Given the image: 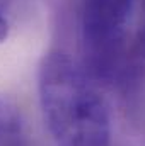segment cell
Instances as JSON below:
<instances>
[{"label":"cell","instance_id":"obj_3","mask_svg":"<svg viewBox=\"0 0 145 146\" xmlns=\"http://www.w3.org/2000/svg\"><path fill=\"white\" fill-rule=\"evenodd\" d=\"M0 146H31L22 112L3 95H0Z\"/></svg>","mask_w":145,"mask_h":146},{"label":"cell","instance_id":"obj_1","mask_svg":"<svg viewBox=\"0 0 145 146\" xmlns=\"http://www.w3.org/2000/svg\"><path fill=\"white\" fill-rule=\"evenodd\" d=\"M96 85L65 51L44 54L38 70V92L56 146H113L109 109Z\"/></svg>","mask_w":145,"mask_h":146},{"label":"cell","instance_id":"obj_5","mask_svg":"<svg viewBox=\"0 0 145 146\" xmlns=\"http://www.w3.org/2000/svg\"><path fill=\"white\" fill-rule=\"evenodd\" d=\"M9 36V21L7 15L0 10V42H3Z\"/></svg>","mask_w":145,"mask_h":146},{"label":"cell","instance_id":"obj_2","mask_svg":"<svg viewBox=\"0 0 145 146\" xmlns=\"http://www.w3.org/2000/svg\"><path fill=\"white\" fill-rule=\"evenodd\" d=\"M137 0H82L79 5L80 66L96 82L113 85L130 54L128 24Z\"/></svg>","mask_w":145,"mask_h":146},{"label":"cell","instance_id":"obj_4","mask_svg":"<svg viewBox=\"0 0 145 146\" xmlns=\"http://www.w3.org/2000/svg\"><path fill=\"white\" fill-rule=\"evenodd\" d=\"M130 58L145 65V0H140V19L133 41L130 42Z\"/></svg>","mask_w":145,"mask_h":146}]
</instances>
